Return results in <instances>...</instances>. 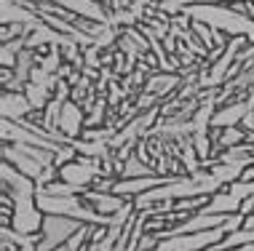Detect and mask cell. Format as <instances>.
<instances>
[{
  "instance_id": "6da1fadb",
  "label": "cell",
  "mask_w": 254,
  "mask_h": 251,
  "mask_svg": "<svg viewBox=\"0 0 254 251\" xmlns=\"http://www.w3.org/2000/svg\"><path fill=\"white\" fill-rule=\"evenodd\" d=\"M182 13L190 22H201V24H209L211 30L230 32L233 38L254 40V19L238 8H228L225 3H193V5H185Z\"/></svg>"
},
{
  "instance_id": "7a4b0ae2",
  "label": "cell",
  "mask_w": 254,
  "mask_h": 251,
  "mask_svg": "<svg viewBox=\"0 0 254 251\" xmlns=\"http://www.w3.org/2000/svg\"><path fill=\"white\" fill-rule=\"evenodd\" d=\"M80 225H86V222H78V219H72V216L46 214L43 230H40V233H43V241H40L38 251H57V249H62L80 230Z\"/></svg>"
},
{
  "instance_id": "3957f363",
  "label": "cell",
  "mask_w": 254,
  "mask_h": 251,
  "mask_svg": "<svg viewBox=\"0 0 254 251\" xmlns=\"http://www.w3.org/2000/svg\"><path fill=\"white\" fill-rule=\"evenodd\" d=\"M86 120H88V115H86V107L83 104H78V101H72V99H67L64 101V107H62V115H59V134H64L67 142H75V139H80L83 137V131H86Z\"/></svg>"
},
{
  "instance_id": "277c9868",
  "label": "cell",
  "mask_w": 254,
  "mask_h": 251,
  "mask_svg": "<svg viewBox=\"0 0 254 251\" xmlns=\"http://www.w3.org/2000/svg\"><path fill=\"white\" fill-rule=\"evenodd\" d=\"M59 8L75 13L80 19H91V22L99 24H110V13L105 11V5H99V0H51Z\"/></svg>"
},
{
  "instance_id": "5b68a950",
  "label": "cell",
  "mask_w": 254,
  "mask_h": 251,
  "mask_svg": "<svg viewBox=\"0 0 254 251\" xmlns=\"http://www.w3.org/2000/svg\"><path fill=\"white\" fill-rule=\"evenodd\" d=\"M0 112H3L5 120H16V123H22V120L35 115V110H32V104H30V99H27L24 91H3Z\"/></svg>"
},
{
  "instance_id": "8992f818",
  "label": "cell",
  "mask_w": 254,
  "mask_h": 251,
  "mask_svg": "<svg viewBox=\"0 0 254 251\" xmlns=\"http://www.w3.org/2000/svg\"><path fill=\"white\" fill-rule=\"evenodd\" d=\"M254 110V104L249 99L244 101H233V104H219L214 118H211V128H228V126H241V120Z\"/></svg>"
},
{
  "instance_id": "52a82bcc",
  "label": "cell",
  "mask_w": 254,
  "mask_h": 251,
  "mask_svg": "<svg viewBox=\"0 0 254 251\" xmlns=\"http://www.w3.org/2000/svg\"><path fill=\"white\" fill-rule=\"evenodd\" d=\"M80 195H83V201L94 208V211H99L105 216H115L128 203V201H123L121 195L105 193V190H86V193H80Z\"/></svg>"
},
{
  "instance_id": "ba28073f",
  "label": "cell",
  "mask_w": 254,
  "mask_h": 251,
  "mask_svg": "<svg viewBox=\"0 0 254 251\" xmlns=\"http://www.w3.org/2000/svg\"><path fill=\"white\" fill-rule=\"evenodd\" d=\"M158 166L147 163L145 158H139V155H128L126 160H123V168H121V176L118 179H136V176H158Z\"/></svg>"
},
{
  "instance_id": "9c48e42d",
  "label": "cell",
  "mask_w": 254,
  "mask_h": 251,
  "mask_svg": "<svg viewBox=\"0 0 254 251\" xmlns=\"http://www.w3.org/2000/svg\"><path fill=\"white\" fill-rule=\"evenodd\" d=\"M177 83H180V75L177 72H169V75H153L147 80V94H153V97L161 99V94H169L171 88H177Z\"/></svg>"
},
{
  "instance_id": "30bf717a",
  "label": "cell",
  "mask_w": 254,
  "mask_h": 251,
  "mask_svg": "<svg viewBox=\"0 0 254 251\" xmlns=\"http://www.w3.org/2000/svg\"><path fill=\"white\" fill-rule=\"evenodd\" d=\"M217 131H219V139L214 147H222V150L238 147L246 142V128H241V126H228V128H217Z\"/></svg>"
},
{
  "instance_id": "8fae6325",
  "label": "cell",
  "mask_w": 254,
  "mask_h": 251,
  "mask_svg": "<svg viewBox=\"0 0 254 251\" xmlns=\"http://www.w3.org/2000/svg\"><path fill=\"white\" fill-rule=\"evenodd\" d=\"M238 214H254V195H249V198L241 201V208H238Z\"/></svg>"
}]
</instances>
